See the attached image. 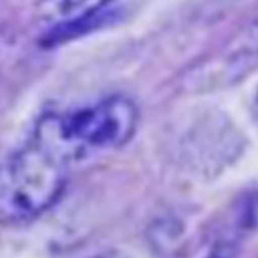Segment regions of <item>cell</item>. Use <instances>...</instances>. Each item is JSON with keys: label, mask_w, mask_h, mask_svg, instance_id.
<instances>
[{"label": "cell", "mask_w": 258, "mask_h": 258, "mask_svg": "<svg viewBox=\"0 0 258 258\" xmlns=\"http://www.w3.org/2000/svg\"><path fill=\"white\" fill-rule=\"evenodd\" d=\"M114 0H39L37 20L45 28L43 43H57L87 31Z\"/></svg>", "instance_id": "3"}, {"label": "cell", "mask_w": 258, "mask_h": 258, "mask_svg": "<svg viewBox=\"0 0 258 258\" xmlns=\"http://www.w3.org/2000/svg\"><path fill=\"white\" fill-rule=\"evenodd\" d=\"M136 124V105L125 96L113 95L70 113L45 114L36 127L72 158L79 152L111 150L127 144Z\"/></svg>", "instance_id": "2"}, {"label": "cell", "mask_w": 258, "mask_h": 258, "mask_svg": "<svg viewBox=\"0 0 258 258\" xmlns=\"http://www.w3.org/2000/svg\"><path fill=\"white\" fill-rule=\"evenodd\" d=\"M70 158L34 128L28 143L0 166V218L25 223L50 209L67 184Z\"/></svg>", "instance_id": "1"}]
</instances>
